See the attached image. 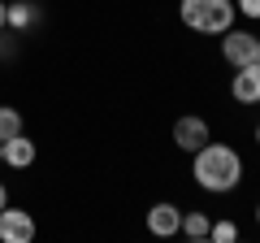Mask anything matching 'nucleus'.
Segmentation results:
<instances>
[{
  "mask_svg": "<svg viewBox=\"0 0 260 243\" xmlns=\"http://www.w3.org/2000/svg\"><path fill=\"white\" fill-rule=\"evenodd\" d=\"M191 178H195V187L208 191V196H230V191H239V183H243L239 148L208 139L200 152H191Z\"/></svg>",
  "mask_w": 260,
  "mask_h": 243,
  "instance_id": "1",
  "label": "nucleus"
},
{
  "mask_svg": "<svg viewBox=\"0 0 260 243\" xmlns=\"http://www.w3.org/2000/svg\"><path fill=\"white\" fill-rule=\"evenodd\" d=\"M178 18L195 35H225L239 18V9H234V0H182Z\"/></svg>",
  "mask_w": 260,
  "mask_h": 243,
  "instance_id": "2",
  "label": "nucleus"
},
{
  "mask_svg": "<svg viewBox=\"0 0 260 243\" xmlns=\"http://www.w3.org/2000/svg\"><path fill=\"white\" fill-rule=\"evenodd\" d=\"M221 61L230 70H239V66H256L260 61V35L256 31H225L221 35Z\"/></svg>",
  "mask_w": 260,
  "mask_h": 243,
  "instance_id": "3",
  "label": "nucleus"
},
{
  "mask_svg": "<svg viewBox=\"0 0 260 243\" xmlns=\"http://www.w3.org/2000/svg\"><path fill=\"white\" fill-rule=\"evenodd\" d=\"M208 139H213V131H208V122H204V117L182 113V117L174 122V148H178V152H186V157H191V152H200Z\"/></svg>",
  "mask_w": 260,
  "mask_h": 243,
  "instance_id": "4",
  "label": "nucleus"
},
{
  "mask_svg": "<svg viewBox=\"0 0 260 243\" xmlns=\"http://www.w3.org/2000/svg\"><path fill=\"white\" fill-rule=\"evenodd\" d=\"M35 234H39V226L26 208H13V204L0 208V243H30Z\"/></svg>",
  "mask_w": 260,
  "mask_h": 243,
  "instance_id": "5",
  "label": "nucleus"
},
{
  "mask_svg": "<svg viewBox=\"0 0 260 243\" xmlns=\"http://www.w3.org/2000/svg\"><path fill=\"white\" fill-rule=\"evenodd\" d=\"M230 100L243 104V109H251V104H260V61L256 66H239L230 78Z\"/></svg>",
  "mask_w": 260,
  "mask_h": 243,
  "instance_id": "6",
  "label": "nucleus"
},
{
  "mask_svg": "<svg viewBox=\"0 0 260 243\" xmlns=\"http://www.w3.org/2000/svg\"><path fill=\"white\" fill-rule=\"evenodd\" d=\"M178 230H182V208H178V204L160 200V204L148 208V234H156V239H174Z\"/></svg>",
  "mask_w": 260,
  "mask_h": 243,
  "instance_id": "7",
  "label": "nucleus"
},
{
  "mask_svg": "<svg viewBox=\"0 0 260 243\" xmlns=\"http://www.w3.org/2000/svg\"><path fill=\"white\" fill-rule=\"evenodd\" d=\"M35 26H44V5H35V0H9V31L13 35H30Z\"/></svg>",
  "mask_w": 260,
  "mask_h": 243,
  "instance_id": "8",
  "label": "nucleus"
},
{
  "mask_svg": "<svg viewBox=\"0 0 260 243\" xmlns=\"http://www.w3.org/2000/svg\"><path fill=\"white\" fill-rule=\"evenodd\" d=\"M35 157H39V148H35V139H26V131L13 135V139H5V165L9 169H30Z\"/></svg>",
  "mask_w": 260,
  "mask_h": 243,
  "instance_id": "9",
  "label": "nucleus"
},
{
  "mask_svg": "<svg viewBox=\"0 0 260 243\" xmlns=\"http://www.w3.org/2000/svg\"><path fill=\"white\" fill-rule=\"evenodd\" d=\"M208 226H213V217L208 213H200V208H182V230L178 234H186V239H208Z\"/></svg>",
  "mask_w": 260,
  "mask_h": 243,
  "instance_id": "10",
  "label": "nucleus"
},
{
  "mask_svg": "<svg viewBox=\"0 0 260 243\" xmlns=\"http://www.w3.org/2000/svg\"><path fill=\"white\" fill-rule=\"evenodd\" d=\"M13 135H22V113L13 104H0V143L13 139Z\"/></svg>",
  "mask_w": 260,
  "mask_h": 243,
  "instance_id": "11",
  "label": "nucleus"
},
{
  "mask_svg": "<svg viewBox=\"0 0 260 243\" xmlns=\"http://www.w3.org/2000/svg\"><path fill=\"white\" fill-rule=\"evenodd\" d=\"M208 239H213V243H234V239H239V222H230V217L213 222V226H208Z\"/></svg>",
  "mask_w": 260,
  "mask_h": 243,
  "instance_id": "12",
  "label": "nucleus"
},
{
  "mask_svg": "<svg viewBox=\"0 0 260 243\" xmlns=\"http://www.w3.org/2000/svg\"><path fill=\"white\" fill-rule=\"evenodd\" d=\"M234 9H239V18L260 22V0H234Z\"/></svg>",
  "mask_w": 260,
  "mask_h": 243,
  "instance_id": "13",
  "label": "nucleus"
},
{
  "mask_svg": "<svg viewBox=\"0 0 260 243\" xmlns=\"http://www.w3.org/2000/svg\"><path fill=\"white\" fill-rule=\"evenodd\" d=\"M9 26V0H0V31Z\"/></svg>",
  "mask_w": 260,
  "mask_h": 243,
  "instance_id": "14",
  "label": "nucleus"
},
{
  "mask_svg": "<svg viewBox=\"0 0 260 243\" xmlns=\"http://www.w3.org/2000/svg\"><path fill=\"white\" fill-rule=\"evenodd\" d=\"M9 204V187H5V183H0V208Z\"/></svg>",
  "mask_w": 260,
  "mask_h": 243,
  "instance_id": "15",
  "label": "nucleus"
},
{
  "mask_svg": "<svg viewBox=\"0 0 260 243\" xmlns=\"http://www.w3.org/2000/svg\"><path fill=\"white\" fill-rule=\"evenodd\" d=\"M256 148H260V122H256Z\"/></svg>",
  "mask_w": 260,
  "mask_h": 243,
  "instance_id": "16",
  "label": "nucleus"
},
{
  "mask_svg": "<svg viewBox=\"0 0 260 243\" xmlns=\"http://www.w3.org/2000/svg\"><path fill=\"white\" fill-rule=\"evenodd\" d=\"M256 226H260V200H256Z\"/></svg>",
  "mask_w": 260,
  "mask_h": 243,
  "instance_id": "17",
  "label": "nucleus"
},
{
  "mask_svg": "<svg viewBox=\"0 0 260 243\" xmlns=\"http://www.w3.org/2000/svg\"><path fill=\"white\" fill-rule=\"evenodd\" d=\"M0 165H5V143H0Z\"/></svg>",
  "mask_w": 260,
  "mask_h": 243,
  "instance_id": "18",
  "label": "nucleus"
}]
</instances>
